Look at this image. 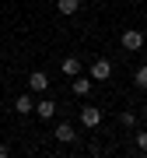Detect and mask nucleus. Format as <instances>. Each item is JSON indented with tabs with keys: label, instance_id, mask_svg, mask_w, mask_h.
I'll return each mask as SVG.
<instances>
[{
	"label": "nucleus",
	"instance_id": "nucleus-1",
	"mask_svg": "<svg viewBox=\"0 0 147 158\" xmlns=\"http://www.w3.org/2000/svg\"><path fill=\"white\" fill-rule=\"evenodd\" d=\"M119 46H123L126 53H140L144 49V32L140 28H126L123 35H119Z\"/></svg>",
	"mask_w": 147,
	"mask_h": 158
},
{
	"label": "nucleus",
	"instance_id": "nucleus-2",
	"mask_svg": "<svg viewBox=\"0 0 147 158\" xmlns=\"http://www.w3.org/2000/svg\"><path fill=\"white\" fill-rule=\"evenodd\" d=\"M88 77H91V81H109V77H112V60H105V56H98L95 63H91V70H88Z\"/></svg>",
	"mask_w": 147,
	"mask_h": 158
},
{
	"label": "nucleus",
	"instance_id": "nucleus-3",
	"mask_svg": "<svg viewBox=\"0 0 147 158\" xmlns=\"http://www.w3.org/2000/svg\"><path fill=\"white\" fill-rule=\"evenodd\" d=\"M56 109H60V106H56L53 98H46V95H42V98H35V116H39L42 123H46V119H53V116H56Z\"/></svg>",
	"mask_w": 147,
	"mask_h": 158
},
{
	"label": "nucleus",
	"instance_id": "nucleus-4",
	"mask_svg": "<svg viewBox=\"0 0 147 158\" xmlns=\"http://www.w3.org/2000/svg\"><path fill=\"white\" fill-rule=\"evenodd\" d=\"M28 88L35 91V95H46V91H49V74L46 70H32L28 74Z\"/></svg>",
	"mask_w": 147,
	"mask_h": 158
},
{
	"label": "nucleus",
	"instance_id": "nucleus-5",
	"mask_svg": "<svg viewBox=\"0 0 147 158\" xmlns=\"http://www.w3.org/2000/svg\"><path fill=\"white\" fill-rule=\"evenodd\" d=\"M98 123H102V109H98V106H84V109H81V127L95 130Z\"/></svg>",
	"mask_w": 147,
	"mask_h": 158
},
{
	"label": "nucleus",
	"instance_id": "nucleus-6",
	"mask_svg": "<svg viewBox=\"0 0 147 158\" xmlns=\"http://www.w3.org/2000/svg\"><path fill=\"white\" fill-rule=\"evenodd\" d=\"M53 137H56L60 144H74V141H77V134H74V123L60 119V123H56V130H53Z\"/></svg>",
	"mask_w": 147,
	"mask_h": 158
},
{
	"label": "nucleus",
	"instance_id": "nucleus-7",
	"mask_svg": "<svg viewBox=\"0 0 147 158\" xmlns=\"http://www.w3.org/2000/svg\"><path fill=\"white\" fill-rule=\"evenodd\" d=\"M70 91H74L77 98H88V95H91V77H84V74L70 77Z\"/></svg>",
	"mask_w": 147,
	"mask_h": 158
},
{
	"label": "nucleus",
	"instance_id": "nucleus-8",
	"mask_svg": "<svg viewBox=\"0 0 147 158\" xmlns=\"http://www.w3.org/2000/svg\"><path fill=\"white\" fill-rule=\"evenodd\" d=\"M60 70L67 74V77H77V74H84V63H81L77 56H67V60L60 63Z\"/></svg>",
	"mask_w": 147,
	"mask_h": 158
},
{
	"label": "nucleus",
	"instance_id": "nucleus-9",
	"mask_svg": "<svg viewBox=\"0 0 147 158\" xmlns=\"http://www.w3.org/2000/svg\"><path fill=\"white\" fill-rule=\"evenodd\" d=\"M56 11L63 14V18H74L81 11V0H56Z\"/></svg>",
	"mask_w": 147,
	"mask_h": 158
},
{
	"label": "nucleus",
	"instance_id": "nucleus-10",
	"mask_svg": "<svg viewBox=\"0 0 147 158\" xmlns=\"http://www.w3.org/2000/svg\"><path fill=\"white\" fill-rule=\"evenodd\" d=\"M14 109H18L21 116H25V113H35V98H32V95H18V98H14Z\"/></svg>",
	"mask_w": 147,
	"mask_h": 158
},
{
	"label": "nucleus",
	"instance_id": "nucleus-11",
	"mask_svg": "<svg viewBox=\"0 0 147 158\" xmlns=\"http://www.w3.org/2000/svg\"><path fill=\"white\" fill-rule=\"evenodd\" d=\"M133 85L140 88V91H147V63H140V67L133 70Z\"/></svg>",
	"mask_w": 147,
	"mask_h": 158
},
{
	"label": "nucleus",
	"instance_id": "nucleus-12",
	"mask_svg": "<svg viewBox=\"0 0 147 158\" xmlns=\"http://www.w3.org/2000/svg\"><path fill=\"white\" fill-rule=\"evenodd\" d=\"M119 123H123L126 130H133L137 127V113H133V109H123V113H119Z\"/></svg>",
	"mask_w": 147,
	"mask_h": 158
},
{
	"label": "nucleus",
	"instance_id": "nucleus-13",
	"mask_svg": "<svg viewBox=\"0 0 147 158\" xmlns=\"http://www.w3.org/2000/svg\"><path fill=\"white\" fill-rule=\"evenodd\" d=\"M133 141H137V151L147 155V130H137V134H133Z\"/></svg>",
	"mask_w": 147,
	"mask_h": 158
},
{
	"label": "nucleus",
	"instance_id": "nucleus-14",
	"mask_svg": "<svg viewBox=\"0 0 147 158\" xmlns=\"http://www.w3.org/2000/svg\"><path fill=\"white\" fill-rule=\"evenodd\" d=\"M7 155H11V148H7V144H0V158H7Z\"/></svg>",
	"mask_w": 147,
	"mask_h": 158
},
{
	"label": "nucleus",
	"instance_id": "nucleus-15",
	"mask_svg": "<svg viewBox=\"0 0 147 158\" xmlns=\"http://www.w3.org/2000/svg\"><path fill=\"white\" fill-rule=\"evenodd\" d=\"M98 4H105V0H98Z\"/></svg>",
	"mask_w": 147,
	"mask_h": 158
}]
</instances>
